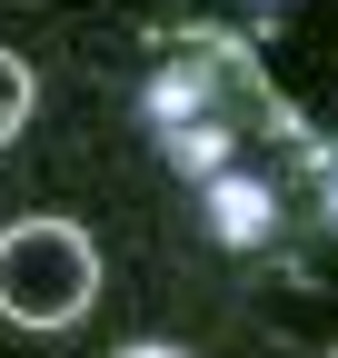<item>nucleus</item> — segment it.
I'll use <instances>...</instances> for the list:
<instances>
[{
  "label": "nucleus",
  "mask_w": 338,
  "mask_h": 358,
  "mask_svg": "<svg viewBox=\"0 0 338 358\" xmlns=\"http://www.w3.org/2000/svg\"><path fill=\"white\" fill-rule=\"evenodd\" d=\"M328 358H338V348H328Z\"/></svg>",
  "instance_id": "nucleus-4"
},
{
  "label": "nucleus",
  "mask_w": 338,
  "mask_h": 358,
  "mask_svg": "<svg viewBox=\"0 0 338 358\" xmlns=\"http://www.w3.org/2000/svg\"><path fill=\"white\" fill-rule=\"evenodd\" d=\"M20 120H30V60H10V50H0V150L20 140Z\"/></svg>",
  "instance_id": "nucleus-2"
},
{
  "label": "nucleus",
  "mask_w": 338,
  "mask_h": 358,
  "mask_svg": "<svg viewBox=\"0 0 338 358\" xmlns=\"http://www.w3.org/2000/svg\"><path fill=\"white\" fill-rule=\"evenodd\" d=\"M100 299V249L80 219H10L0 229V319L10 329H70Z\"/></svg>",
  "instance_id": "nucleus-1"
},
{
  "label": "nucleus",
  "mask_w": 338,
  "mask_h": 358,
  "mask_svg": "<svg viewBox=\"0 0 338 358\" xmlns=\"http://www.w3.org/2000/svg\"><path fill=\"white\" fill-rule=\"evenodd\" d=\"M119 358H179V348H119Z\"/></svg>",
  "instance_id": "nucleus-3"
}]
</instances>
